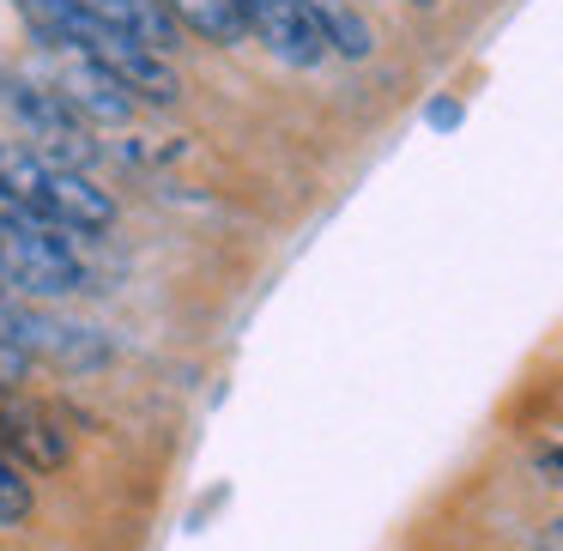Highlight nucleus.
I'll return each instance as SVG.
<instances>
[{
  "instance_id": "obj_12",
  "label": "nucleus",
  "mask_w": 563,
  "mask_h": 551,
  "mask_svg": "<svg viewBox=\"0 0 563 551\" xmlns=\"http://www.w3.org/2000/svg\"><path fill=\"white\" fill-rule=\"evenodd\" d=\"M539 473H545L551 485H563V449H539Z\"/></svg>"
},
{
  "instance_id": "obj_10",
  "label": "nucleus",
  "mask_w": 563,
  "mask_h": 551,
  "mask_svg": "<svg viewBox=\"0 0 563 551\" xmlns=\"http://www.w3.org/2000/svg\"><path fill=\"white\" fill-rule=\"evenodd\" d=\"M31 478L19 473L7 454H0V527H19V521H31Z\"/></svg>"
},
{
  "instance_id": "obj_3",
  "label": "nucleus",
  "mask_w": 563,
  "mask_h": 551,
  "mask_svg": "<svg viewBox=\"0 0 563 551\" xmlns=\"http://www.w3.org/2000/svg\"><path fill=\"white\" fill-rule=\"evenodd\" d=\"M0 273H7V285H19L31 297H67L86 285V267L67 249V231H49V224L7 207H0Z\"/></svg>"
},
{
  "instance_id": "obj_7",
  "label": "nucleus",
  "mask_w": 563,
  "mask_h": 551,
  "mask_svg": "<svg viewBox=\"0 0 563 551\" xmlns=\"http://www.w3.org/2000/svg\"><path fill=\"white\" fill-rule=\"evenodd\" d=\"M86 13H98L103 25H115V31H128L134 43H146V49H158V55H170L176 43H183V31H176V19L164 13L158 0H79Z\"/></svg>"
},
{
  "instance_id": "obj_9",
  "label": "nucleus",
  "mask_w": 563,
  "mask_h": 551,
  "mask_svg": "<svg viewBox=\"0 0 563 551\" xmlns=\"http://www.w3.org/2000/svg\"><path fill=\"white\" fill-rule=\"evenodd\" d=\"M309 13H316L321 37H328V55H345V62H369V49H376V37H369V25L345 7V0H309Z\"/></svg>"
},
{
  "instance_id": "obj_14",
  "label": "nucleus",
  "mask_w": 563,
  "mask_h": 551,
  "mask_svg": "<svg viewBox=\"0 0 563 551\" xmlns=\"http://www.w3.org/2000/svg\"><path fill=\"white\" fill-rule=\"evenodd\" d=\"M406 7H437V0H406Z\"/></svg>"
},
{
  "instance_id": "obj_1",
  "label": "nucleus",
  "mask_w": 563,
  "mask_h": 551,
  "mask_svg": "<svg viewBox=\"0 0 563 551\" xmlns=\"http://www.w3.org/2000/svg\"><path fill=\"white\" fill-rule=\"evenodd\" d=\"M0 207L25 212L49 231H110L115 200L86 170L37 158L31 146H0Z\"/></svg>"
},
{
  "instance_id": "obj_6",
  "label": "nucleus",
  "mask_w": 563,
  "mask_h": 551,
  "mask_svg": "<svg viewBox=\"0 0 563 551\" xmlns=\"http://www.w3.org/2000/svg\"><path fill=\"white\" fill-rule=\"evenodd\" d=\"M0 454L19 466V473H55L67 466V437L55 430V418L43 406H31L25 394L0 388Z\"/></svg>"
},
{
  "instance_id": "obj_11",
  "label": "nucleus",
  "mask_w": 563,
  "mask_h": 551,
  "mask_svg": "<svg viewBox=\"0 0 563 551\" xmlns=\"http://www.w3.org/2000/svg\"><path fill=\"white\" fill-rule=\"evenodd\" d=\"M424 122H430V128H454V122H461V103H454V98H437V103L424 110Z\"/></svg>"
},
{
  "instance_id": "obj_8",
  "label": "nucleus",
  "mask_w": 563,
  "mask_h": 551,
  "mask_svg": "<svg viewBox=\"0 0 563 551\" xmlns=\"http://www.w3.org/2000/svg\"><path fill=\"white\" fill-rule=\"evenodd\" d=\"M158 7L176 19V31H195L200 43H219V49H236L249 37L236 0H158Z\"/></svg>"
},
{
  "instance_id": "obj_5",
  "label": "nucleus",
  "mask_w": 563,
  "mask_h": 551,
  "mask_svg": "<svg viewBox=\"0 0 563 551\" xmlns=\"http://www.w3.org/2000/svg\"><path fill=\"white\" fill-rule=\"evenodd\" d=\"M0 340H13L25 357H49L62 370H98L110 364V340L86 321H67V316H49L37 304H7L0 297Z\"/></svg>"
},
{
  "instance_id": "obj_4",
  "label": "nucleus",
  "mask_w": 563,
  "mask_h": 551,
  "mask_svg": "<svg viewBox=\"0 0 563 551\" xmlns=\"http://www.w3.org/2000/svg\"><path fill=\"white\" fill-rule=\"evenodd\" d=\"M31 79H37L43 91H55V98L67 103V110L79 115L86 128H115V122H134L140 98L122 86L115 74H103L91 55L79 49H49L37 67H25Z\"/></svg>"
},
{
  "instance_id": "obj_13",
  "label": "nucleus",
  "mask_w": 563,
  "mask_h": 551,
  "mask_svg": "<svg viewBox=\"0 0 563 551\" xmlns=\"http://www.w3.org/2000/svg\"><path fill=\"white\" fill-rule=\"evenodd\" d=\"M539 551H563V515L545 527V533H539Z\"/></svg>"
},
{
  "instance_id": "obj_2",
  "label": "nucleus",
  "mask_w": 563,
  "mask_h": 551,
  "mask_svg": "<svg viewBox=\"0 0 563 551\" xmlns=\"http://www.w3.org/2000/svg\"><path fill=\"white\" fill-rule=\"evenodd\" d=\"M0 103H7V115L19 122V134H25V146L37 152V158L67 164V170L98 164V140H91V128L79 122L55 91H43L25 67H0Z\"/></svg>"
}]
</instances>
